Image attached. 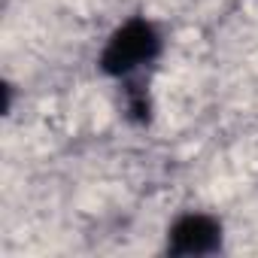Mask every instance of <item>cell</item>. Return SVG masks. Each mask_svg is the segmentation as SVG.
Instances as JSON below:
<instances>
[{
	"label": "cell",
	"mask_w": 258,
	"mask_h": 258,
	"mask_svg": "<svg viewBox=\"0 0 258 258\" xmlns=\"http://www.w3.org/2000/svg\"><path fill=\"white\" fill-rule=\"evenodd\" d=\"M167 52V34L158 19L146 13L121 16L100 40L94 52V67L103 79L121 85L127 79L152 76Z\"/></svg>",
	"instance_id": "1"
},
{
	"label": "cell",
	"mask_w": 258,
	"mask_h": 258,
	"mask_svg": "<svg viewBox=\"0 0 258 258\" xmlns=\"http://www.w3.org/2000/svg\"><path fill=\"white\" fill-rule=\"evenodd\" d=\"M225 222L210 210H179L164 228V252L176 258H204L225 249Z\"/></svg>",
	"instance_id": "2"
}]
</instances>
